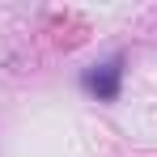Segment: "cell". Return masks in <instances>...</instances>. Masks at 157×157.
Segmentation results:
<instances>
[{"mask_svg": "<svg viewBox=\"0 0 157 157\" xmlns=\"http://www.w3.org/2000/svg\"><path fill=\"white\" fill-rule=\"evenodd\" d=\"M81 85H85V89H89L98 102H115V98H119V85H123V59L115 55V59H106V64L85 68Z\"/></svg>", "mask_w": 157, "mask_h": 157, "instance_id": "obj_1", "label": "cell"}]
</instances>
